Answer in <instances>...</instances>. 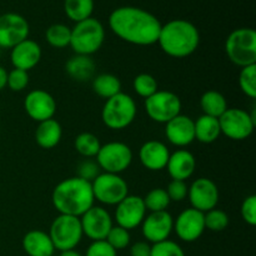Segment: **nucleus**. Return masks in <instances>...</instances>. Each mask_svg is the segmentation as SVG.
<instances>
[{
    "label": "nucleus",
    "instance_id": "0eeeda50",
    "mask_svg": "<svg viewBox=\"0 0 256 256\" xmlns=\"http://www.w3.org/2000/svg\"><path fill=\"white\" fill-rule=\"evenodd\" d=\"M49 236L58 252L72 250L80 244L82 236L80 218L59 214L50 225Z\"/></svg>",
    "mask_w": 256,
    "mask_h": 256
},
{
    "label": "nucleus",
    "instance_id": "1a4fd4ad",
    "mask_svg": "<svg viewBox=\"0 0 256 256\" xmlns=\"http://www.w3.org/2000/svg\"><path fill=\"white\" fill-rule=\"evenodd\" d=\"M95 202L109 206H116L129 195V186L125 179L118 174L100 172L92 182Z\"/></svg>",
    "mask_w": 256,
    "mask_h": 256
},
{
    "label": "nucleus",
    "instance_id": "58836bf2",
    "mask_svg": "<svg viewBox=\"0 0 256 256\" xmlns=\"http://www.w3.org/2000/svg\"><path fill=\"white\" fill-rule=\"evenodd\" d=\"M102 172L99 165L92 159H84L79 165H78V175L80 179H84L86 182H92L98 175Z\"/></svg>",
    "mask_w": 256,
    "mask_h": 256
},
{
    "label": "nucleus",
    "instance_id": "a19ab883",
    "mask_svg": "<svg viewBox=\"0 0 256 256\" xmlns=\"http://www.w3.org/2000/svg\"><path fill=\"white\" fill-rule=\"evenodd\" d=\"M240 214H242V220L250 226H254L256 224V196L255 195H249L242 202V208H240Z\"/></svg>",
    "mask_w": 256,
    "mask_h": 256
},
{
    "label": "nucleus",
    "instance_id": "4be33fe9",
    "mask_svg": "<svg viewBox=\"0 0 256 256\" xmlns=\"http://www.w3.org/2000/svg\"><path fill=\"white\" fill-rule=\"evenodd\" d=\"M165 169L169 172L172 180L186 182L194 175L196 169V159L189 150L179 149L174 152H170L169 162Z\"/></svg>",
    "mask_w": 256,
    "mask_h": 256
},
{
    "label": "nucleus",
    "instance_id": "f257e3e1",
    "mask_svg": "<svg viewBox=\"0 0 256 256\" xmlns=\"http://www.w3.org/2000/svg\"><path fill=\"white\" fill-rule=\"evenodd\" d=\"M109 28L119 39L138 46L158 42L162 22L148 10L136 6H120L109 15Z\"/></svg>",
    "mask_w": 256,
    "mask_h": 256
},
{
    "label": "nucleus",
    "instance_id": "c756f323",
    "mask_svg": "<svg viewBox=\"0 0 256 256\" xmlns=\"http://www.w3.org/2000/svg\"><path fill=\"white\" fill-rule=\"evenodd\" d=\"M100 146H102V142H100L99 138L92 132H82L74 140L75 150L85 159H92L96 156Z\"/></svg>",
    "mask_w": 256,
    "mask_h": 256
},
{
    "label": "nucleus",
    "instance_id": "dca6fc26",
    "mask_svg": "<svg viewBox=\"0 0 256 256\" xmlns=\"http://www.w3.org/2000/svg\"><path fill=\"white\" fill-rule=\"evenodd\" d=\"M56 100L50 92L42 89H35L28 92L24 100V109L28 116L36 122L52 119L56 112Z\"/></svg>",
    "mask_w": 256,
    "mask_h": 256
},
{
    "label": "nucleus",
    "instance_id": "c03bdc74",
    "mask_svg": "<svg viewBox=\"0 0 256 256\" xmlns=\"http://www.w3.org/2000/svg\"><path fill=\"white\" fill-rule=\"evenodd\" d=\"M8 82V72L4 66H0V92L6 88Z\"/></svg>",
    "mask_w": 256,
    "mask_h": 256
},
{
    "label": "nucleus",
    "instance_id": "473e14b6",
    "mask_svg": "<svg viewBox=\"0 0 256 256\" xmlns=\"http://www.w3.org/2000/svg\"><path fill=\"white\" fill-rule=\"evenodd\" d=\"M132 89H134L135 94L139 95L140 98H148L152 96V94L159 90V85H158L156 79L152 75L142 72V74L136 75L132 80Z\"/></svg>",
    "mask_w": 256,
    "mask_h": 256
},
{
    "label": "nucleus",
    "instance_id": "393cba45",
    "mask_svg": "<svg viewBox=\"0 0 256 256\" xmlns=\"http://www.w3.org/2000/svg\"><path fill=\"white\" fill-rule=\"evenodd\" d=\"M62 138V128L56 119H49L45 122H38V128L35 130V142L42 149H52Z\"/></svg>",
    "mask_w": 256,
    "mask_h": 256
},
{
    "label": "nucleus",
    "instance_id": "ea45409f",
    "mask_svg": "<svg viewBox=\"0 0 256 256\" xmlns=\"http://www.w3.org/2000/svg\"><path fill=\"white\" fill-rule=\"evenodd\" d=\"M165 190H166L168 195H169L170 202H184L188 198L189 186H188L186 182H182V180H172Z\"/></svg>",
    "mask_w": 256,
    "mask_h": 256
},
{
    "label": "nucleus",
    "instance_id": "7c9ffc66",
    "mask_svg": "<svg viewBox=\"0 0 256 256\" xmlns=\"http://www.w3.org/2000/svg\"><path fill=\"white\" fill-rule=\"evenodd\" d=\"M72 38V28L65 24H52L45 32V39L50 46L55 49H64L70 45Z\"/></svg>",
    "mask_w": 256,
    "mask_h": 256
},
{
    "label": "nucleus",
    "instance_id": "7ed1b4c3",
    "mask_svg": "<svg viewBox=\"0 0 256 256\" xmlns=\"http://www.w3.org/2000/svg\"><path fill=\"white\" fill-rule=\"evenodd\" d=\"M168 56L175 59L190 56L200 44V32L192 22L174 19L162 25L158 42Z\"/></svg>",
    "mask_w": 256,
    "mask_h": 256
},
{
    "label": "nucleus",
    "instance_id": "4468645a",
    "mask_svg": "<svg viewBox=\"0 0 256 256\" xmlns=\"http://www.w3.org/2000/svg\"><path fill=\"white\" fill-rule=\"evenodd\" d=\"M219 198L218 185L208 178L195 179L188 190V199L192 204V208L202 212H206L216 208Z\"/></svg>",
    "mask_w": 256,
    "mask_h": 256
},
{
    "label": "nucleus",
    "instance_id": "e433bc0d",
    "mask_svg": "<svg viewBox=\"0 0 256 256\" xmlns=\"http://www.w3.org/2000/svg\"><path fill=\"white\" fill-rule=\"evenodd\" d=\"M150 256H186L184 250L178 242L172 240H164L152 245Z\"/></svg>",
    "mask_w": 256,
    "mask_h": 256
},
{
    "label": "nucleus",
    "instance_id": "a211bd4d",
    "mask_svg": "<svg viewBox=\"0 0 256 256\" xmlns=\"http://www.w3.org/2000/svg\"><path fill=\"white\" fill-rule=\"evenodd\" d=\"M142 232L145 238V242L149 244L164 242L169 239L170 234L174 229V218L170 212H150L145 216L142 222Z\"/></svg>",
    "mask_w": 256,
    "mask_h": 256
},
{
    "label": "nucleus",
    "instance_id": "4c0bfd02",
    "mask_svg": "<svg viewBox=\"0 0 256 256\" xmlns=\"http://www.w3.org/2000/svg\"><path fill=\"white\" fill-rule=\"evenodd\" d=\"M28 85H29V72L20 69H12V72H8L6 86L12 92H22L26 89Z\"/></svg>",
    "mask_w": 256,
    "mask_h": 256
},
{
    "label": "nucleus",
    "instance_id": "cd10ccee",
    "mask_svg": "<svg viewBox=\"0 0 256 256\" xmlns=\"http://www.w3.org/2000/svg\"><path fill=\"white\" fill-rule=\"evenodd\" d=\"M200 108L202 114L219 119L228 109V102L222 92L216 90H208L200 98Z\"/></svg>",
    "mask_w": 256,
    "mask_h": 256
},
{
    "label": "nucleus",
    "instance_id": "b1692460",
    "mask_svg": "<svg viewBox=\"0 0 256 256\" xmlns=\"http://www.w3.org/2000/svg\"><path fill=\"white\" fill-rule=\"evenodd\" d=\"M65 72L75 82H86L96 75V64L92 56L75 54L65 64Z\"/></svg>",
    "mask_w": 256,
    "mask_h": 256
},
{
    "label": "nucleus",
    "instance_id": "f8f14e48",
    "mask_svg": "<svg viewBox=\"0 0 256 256\" xmlns=\"http://www.w3.org/2000/svg\"><path fill=\"white\" fill-rule=\"evenodd\" d=\"M30 26L28 20L18 12L0 15V48L12 49L15 45L29 38Z\"/></svg>",
    "mask_w": 256,
    "mask_h": 256
},
{
    "label": "nucleus",
    "instance_id": "423d86ee",
    "mask_svg": "<svg viewBox=\"0 0 256 256\" xmlns=\"http://www.w3.org/2000/svg\"><path fill=\"white\" fill-rule=\"evenodd\" d=\"M225 52L232 64L245 68L256 64V32L252 28H239L225 42Z\"/></svg>",
    "mask_w": 256,
    "mask_h": 256
},
{
    "label": "nucleus",
    "instance_id": "c9c22d12",
    "mask_svg": "<svg viewBox=\"0 0 256 256\" xmlns=\"http://www.w3.org/2000/svg\"><path fill=\"white\" fill-rule=\"evenodd\" d=\"M105 240H106V242L112 249L118 252V250L126 249L129 246L130 242H132V236H130L129 230L124 229L122 226H118V225H114Z\"/></svg>",
    "mask_w": 256,
    "mask_h": 256
},
{
    "label": "nucleus",
    "instance_id": "f3484780",
    "mask_svg": "<svg viewBox=\"0 0 256 256\" xmlns=\"http://www.w3.org/2000/svg\"><path fill=\"white\" fill-rule=\"evenodd\" d=\"M182 242H194L204 234L205 222L204 212L189 208L185 209L174 219V229H172Z\"/></svg>",
    "mask_w": 256,
    "mask_h": 256
},
{
    "label": "nucleus",
    "instance_id": "a18cd8bd",
    "mask_svg": "<svg viewBox=\"0 0 256 256\" xmlns=\"http://www.w3.org/2000/svg\"><path fill=\"white\" fill-rule=\"evenodd\" d=\"M59 256H82L79 252H76L75 249L72 250H66V252H62Z\"/></svg>",
    "mask_w": 256,
    "mask_h": 256
},
{
    "label": "nucleus",
    "instance_id": "f704fd0d",
    "mask_svg": "<svg viewBox=\"0 0 256 256\" xmlns=\"http://www.w3.org/2000/svg\"><path fill=\"white\" fill-rule=\"evenodd\" d=\"M240 90L250 99L256 98V64L242 68L239 74Z\"/></svg>",
    "mask_w": 256,
    "mask_h": 256
},
{
    "label": "nucleus",
    "instance_id": "2eb2a0df",
    "mask_svg": "<svg viewBox=\"0 0 256 256\" xmlns=\"http://www.w3.org/2000/svg\"><path fill=\"white\" fill-rule=\"evenodd\" d=\"M115 208L116 209H115L114 216L116 225L129 232L140 226L142 220L146 216L144 200L139 195H128Z\"/></svg>",
    "mask_w": 256,
    "mask_h": 256
},
{
    "label": "nucleus",
    "instance_id": "9b49d317",
    "mask_svg": "<svg viewBox=\"0 0 256 256\" xmlns=\"http://www.w3.org/2000/svg\"><path fill=\"white\" fill-rule=\"evenodd\" d=\"M145 112L155 122L166 124L175 116L182 114V99L175 92L158 90L155 94L145 99Z\"/></svg>",
    "mask_w": 256,
    "mask_h": 256
},
{
    "label": "nucleus",
    "instance_id": "f03ea898",
    "mask_svg": "<svg viewBox=\"0 0 256 256\" xmlns=\"http://www.w3.org/2000/svg\"><path fill=\"white\" fill-rule=\"evenodd\" d=\"M52 202L59 214L80 218L95 205L92 182L79 176L62 180L52 190Z\"/></svg>",
    "mask_w": 256,
    "mask_h": 256
},
{
    "label": "nucleus",
    "instance_id": "49530a36",
    "mask_svg": "<svg viewBox=\"0 0 256 256\" xmlns=\"http://www.w3.org/2000/svg\"><path fill=\"white\" fill-rule=\"evenodd\" d=\"M0 58H2V48H0Z\"/></svg>",
    "mask_w": 256,
    "mask_h": 256
},
{
    "label": "nucleus",
    "instance_id": "ddd939ff",
    "mask_svg": "<svg viewBox=\"0 0 256 256\" xmlns=\"http://www.w3.org/2000/svg\"><path fill=\"white\" fill-rule=\"evenodd\" d=\"M82 234L92 242L106 239L108 234L114 226L112 218L110 212L102 206L90 208L85 214L80 216Z\"/></svg>",
    "mask_w": 256,
    "mask_h": 256
},
{
    "label": "nucleus",
    "instance_id": "c85d7f7f",
    "mask_svg": "<svg viewBox=\"0 0 256 256\" xmlns=\"http://www.w3.org/2000/svg\"><path fill=\"white\" fill-rule=\"evenodd\" d=\"M64 12L72 22H82L92 18L94 0H64Z\"/></svg>",
    "mask_w": 256,
    "mask_h": 256
},
{
    "label": "nucleus",
    "instance_id": "39448f33",
    "mask_svg": "<svg viewBox=\"0 0 256 256\" xmlns=\"http://www.w3.org/2000/svg\"><path fill=\"white\" fill-rule=\"evenodd\" d=\"M138 109L135 100L125 92H119L105 100L102 109V120L112 130H122L134 122Z\"/></svg>",
    "mask_w": 256,
    "mask_h": 256
},
{
    "label": "nucleus",
    "instance_id": "79ce46f5",
    "mask_svg": "<svg viewBox=\"0 0 256 256\" xmlns=\"http://www.w3.org/2000/svg\"><path fill=\"white\" fill-rule=\"evenodd\" d=\"M85 256H118V254L116 250L112 249L106 240H99V242H92L86 249Z\"/></svg>",
    "mask_w": 256,
    "mask_h": 256
},
{
    "label": "nucleus",
    "instance_id": "bb28decb",
    "mask_svg": "<svg viewBox=\"0 0 256 256\" xmlns=\"http://www.w3.org/2000/svg\"><path fill=\"white\" fill-rule=\"evenodd\" d=\"M92 92L100 96L102 99H110L114 95L122 92V82L119 78L114 74L102 72V74L95 75L92 80Z\"/></svg>",
    "mask_w": 256,
    "mask_h": 256
},
{
    "label": "nucleus",
    "instance_id": "a878e982",
    "mask_svg": "<svg viewBox=\"0 0 256 256\" xmlns=\"http://www.w3.org/2000/svg\"><path fill=\"white\" fill-rule=\"evenodd\" d=\"M195 140L202 144H212L222 135L219 119L202 114L194 120Z\"/></svg>",
    "mask_w": 256,
    "mask_h": 256
},
{
    "label": "nucleus",
    "instance_id": "6ab92c4d",
    "mask_svg": "<svg viewBox=\"0 0 256 256\" xmlns=\"http://www.w3.org/2000/svg\"><path fill=\"white\" fill-rule=\"evenodd\" d=\"M165 136L168 142L176 148H186L195 142L194 119L179 114L165 124Z\"/></svg>",
    "mask_w": 256,
    "mask_h": 256
},
{
    "label": "nucleus",
    "instance_id": "72a5a7b5",
    "mask_svg": "<svg viewBox=\"0 0 256 256\" xmlns=\"http://www.w3.org/2000/svg\"><path fill=\"white\" fill-rule=\"evenodd\" d=\"M204 222L205 229L214 232H224V230L229 226L230 219L229 215H228L224 210L214 208V209L204 212Z\"/></svg>",
    "mask_w": 256,
    "mask_h": 256
},
{
    "label": "nucleus",
    "instance_id": "9d476101",
    "mask_svg": "<svg viewBox=\"0 0 256 256\" xmlns=\"http://www.w3.org/2000/svg\"><path fill=\"white\" fill-rule=\"evenodd\" d=\"M132 150L122 142H110L100 146L95 162L102 172L120 175L129 169L132 162Z\"/></svg>",
    "mask_w": 256,
    "mask_h": 256
},
{
    "label": "nucleus",
    "instance_id": "aec40b11",
    "mask_svg": "<svg viewBox=\"0 0 256 256\" xmlns=\"http://www.w3.org/2000/svg\"><path fill=\"white\" fill-rule=\"evenodd\" d=\"M10 62L14 69L30 72L40 62L42 56V46L35 40L25 39L24 42L10 49Z\"/></svg>",
    "mask_w": 256,
    "mask_h": 256
},
{
    "label": "nucleus",
    "instance_id": "37998d69",
    "mask_svg": "<svg viewBox=\"0 0 256 256\" xmlns=\"http://www.w3.org/2000/svg\"><path fill=\"white\" fill-rule=\"evenodd\" d=\"M152 245L148 242H136L130 246V256H150Z\"/></svg>",
    "mask_w": 256,
    "mask_h": 256
},
{
    "label": "nucleus",
    "instance_id": "2f4dec72",
    "mask_svg": "<svg viewBox=\"0 0 256 256\" xmlns=\"http://www.w3.org/2000/svg\"><path fill=\"white\" fill-rule=\"evenodd\" d=\"M144 204L146 208V212H165L168 206L170 205L169 195H168L166 190L162 188H155L152 189L144 198Z\"/></svg>",
    "mask_w": 256,
    "mask_h": 256
},
{
    "label": "nucleus",
    "instance_id": "5701e85b",
    "mask_svg": "<svg viewBox=\"0 0 256 256\" xmlns=\"http://www.w3.org/2000/svg\"><path fill=\"white\" fill-rule=\"evenodd\" d=\"M22 250L28 256H52L55 252L54 244L49 234L42 230H30L22 238Z\"/></svg>",
    "mask_w": 256,
    "mask_h": 256
},
{
    "label": "nucleus",
    "instance_id": "6e6552de",
    "mask_svg": "<svg viewBox=\"0 0 256 256\" xmlns=\"http://www.w3.org/2000/svg\"><path fill=\"white\" fill-rule=\"evenodd\" d=\"M222 134L234 142H242L250 138L256 125L255 112H249L240 108H228L219 118Z\"/></svg>",
    "mask_w": 256,
    "mask_h": 256
},
{
    "label": "nucleus",
    "instance_id": "20e7f679",
    "mask_svg": "<svg viewBox=\"0 0 256 256\" xmlns=\"http://www.w3.org/2000/svg\"><path fill=\"white\" fill-rule=\"evenodd\" d=\"M105 40V28L100 20L95 18H89L82 22H75L72 28V38L70 45L72 52L79 55L92 54L102 49Z\"/></svg>",
    "mask_w": 256,
    "mask_h": 256
},
{
    "label": "nucleus",
    "instance_id": "412c9836",
    "mask_svg": "<svg viewBox=\"0 0 256 256\" xmlns=\"http://www.w3.org/2000/svg\"><path fill=\"white\" fill-rule=\"evenodd\" d=\"M170 152L166 145L159 140H148L140 146L139 160L145 169L160 172L166 168Z\"/></svg>",
    "mask_w": 256,
    "mask_h": 256
}]
</instances>
